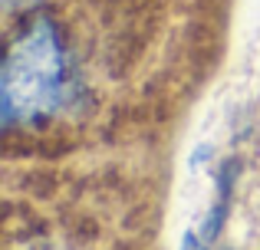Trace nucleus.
I'll return each mask as SVG.
<instances>
[{"label":"nucleus","mask_w":260,"mask_h":250,"mask_svg":"<svg viewBox=\"0 0 260 250\" xmlns=\"http://www.w3.org/2000/svg\"><path fill=\"white\" fill-rule=\"evenodd\" d=\"M63 86V53H59V40L46 20H40L13 46L10 59L4 66V119L13 122L26 112L50 109L56 102V92Z\"/></svg>","instance_id":"obj_1"},{"label":"nucleus","mask_w":260,"mask_h":250,"mask_svg":"<svg viewBox=\"0 0 260 250\" xmlns=\"http://www.w3.org/2000/svg\"><path fill=\"white\" fill-rule=\"evenodd\" d=\"M224 218H228V198H221V204H214V211L208 214V221H204V227H201V237L214 240L217 231H221V224H224Z\"/></svg>","instance_id":"obj_2"},{"label":"nucleus","mask_w":260,"mask_h":250,"mask_svg":"<svg viewBox=\"0 0 260 250\" xmlns=\"http://www.w3.org/2000/svg\"><path fill=\"white\" fill-rule=\"evenodd\" d=\"M181 250H208V247H204V237H201V234L188 231V234L181 237Z\"/></svg>","instance_id":"obj_3"},{"label":"nucleus","mask_w":260,"mask_h":250,"mask_svg":"<svg viewBox=\"0 0 260 250\" xmlns=\"http://www.w3.org/2000/svg\"><path fill=\"white\" fill-rule=\"evenodd\" d=\"M208 155H211V148H208V145H204V148H198V155H194V161H191V165L198 168V165H201L204 158H208Z\"/></svg>","instance_id":"obj_4"}]
</instances>
